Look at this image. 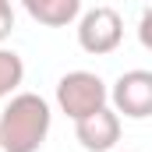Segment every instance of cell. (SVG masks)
I'll return each instance as SVG.
<instances>
[{"mask_svg":"<svg viewBox=\"0 0 152 152\" xmlns=\"http://www.w3.org/2000/svg\"><path fill=\"white\" fill-rule=\"evenodd\" d=\"M50 103L39 92H18L0 113V152H39L50 134Z\"/></svg>","mask_w":152,"mask_h":152,"instance_id":"obj_1","label":"cell"},{"mask_svg":"<svg viewBox=\"0 0 152 152\" xmlns=\"http://www.w3.org/2000/svg\"><path fill=\"white\" fill-rule=\"evenodd\" d=\"M57 106L71 120L96 113L106 106V81L96 71H67L57 81Z\"/></svg>","mask_w":152,"mask_h":152,"instance_id":"obj_2","label":"cell"},{"mask_svg":"<svg viewBox=\"0 0 152 152\" xmlns=\"http://www.w3.org/2000/svg\"><path fill=\"white\" fill-rule=\"evenodd\" d=\"M124 42V18L113 7H92L78 14V46L92 57H106Z\"/></svg>","mask_w":152,"mask_h":152,"instance_id":"obj_3","label":"cell"},{"mask_svg":"<svg viewBox=\"0 0 152 152\" xmlns=\"http://www.w3.org/2000/svg\"><path fill=\"white\" fill-rule=\"evenodd\" d=\"M106 103H113V113H124L131 120L152 117V71H124L113 88H106Z\"/></svg>","mask_w":152,"mask_h":152,"instance_id":"obj_4","label":"cell"},{"mask_svg":"<svg viewBox=\"0 0 152 152\" xmlns=\"http://www.w3.org/2000/svg\"><path fill=\"white\" fill-rule=\"evenodd\" d=\"M75 138L85 152H110L120 142V113H113L110 106L96 110V113L75 120Z\"/></svg>","mask_w":152,"mask_h":152,"instance_id":"obj_5","label":"cell"},{"mask_svg":"<svg viewBox=\"0 0 152 152\" xmlns=\"http://www.w3.org/2000/svg\"><path fill=\"white\" fill-rule=\"evenodd\" d=\"M28 18L46 28H67L81 14V0H21Z\"/></svg>","mask_w":152,"mask_h":152,"instance_id":"obj_6","label":"cell"},{"mask_svg":"<svg viewBox=\"0 0 152 152\" xmlns=\"http://www.w3.org/2000/svg\"><path fill=\"white\" fill-rule=\"evenodd\" d=\"M21 81H25V60L14 50L0 46V99H7Z\"/></svg>","mask_w":152,"mask_h":152,"instance_id":"obj_7","label":"cell"},{"mask_svg":"<svg viewBox=\"0 0 152 152\" xmlns=\"http://www.w3.org/2000/svg\"><path fill=\"white\" fill-rule=\"evenodd\" d=\"M14 32V7H11V0H0V42Z\"/></svg>","mask_w":152,"mask_h":152,"instance_id":"obj_8","label":"cell"},{"mask_svg":"<svg viewBox=\"0 0 152 152\" xmlns=\"http://www.w3.org/2000/svg\"><path fill=\"white\" fill-rule=\"evenodd\" d=\"M152 11H145L142 14V25H138V36H142V46H152Z\"/></svg>","mask_w":152,"mask_h":152,"instance_id":"obj_9","label":"cell"}]
</instances>
